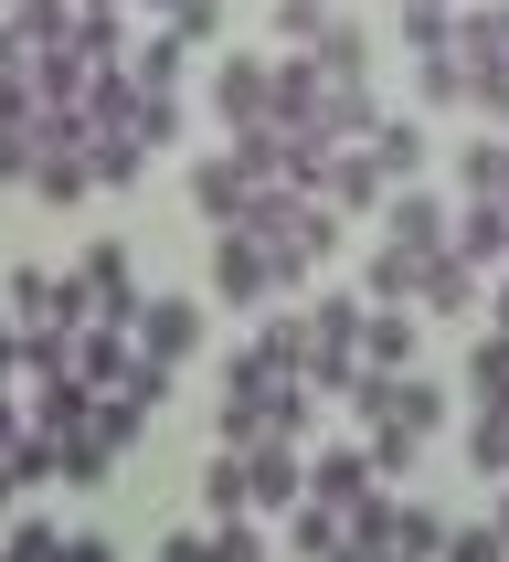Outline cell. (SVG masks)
Masks as SVG:
<instances>
[{
    "mask_svg": "<svg viewBox=\"0 0 509 562\" xmlns=\"http://www.w3.org/2000/svg\"><path fill=\"white\" fill-rule=\"evenodd\" d=\"M245 234L255 245H276L297 277H308L318 255H340V213L318 202V191H276V181H255V202H245Z\"/></svg>",
    "mask_w": 509,
    "mask_h": 562,
    "instance_id": "6da1fadb",
    "label": "cell"
},
{
    "mask_svg": "<svg viewBox=\"0 0 509 562\" xmlns=\"http://www.w3.org/2000/svg\"><path fill=\"white\" fill-rule=\"evenodd\" d=\"M170 32H181V43H213V32H223V0H170Z\"/></svg>",
    "mask_w": 509,
    "mask_h": 562,
    "instance_id": "ee69618b",
    "label": "cell"
},
{
    "mask_svg": "<svg viewBox=\"0 0 509 562\" xmlns=\"http://www.w3.org/2000/svg\"><path fill=\"white\" fill-rule=\"evenodd\" d=\"M86 170H95V191H127L138 170H149V138H138V127H95V138H86Z\"/></svg>",
    "mask_w": 509,
    "mask_h": 562,
    "instance_id": "ffe728a7",
    "label": "cell"
},
{
    "mask_svg": "<svg viewBox=\"0 0 509 562\" xmlns=\"http://www.w3.org/2000/svg\"><path fill=\"white\" fill-rule=\"evenodd\" d=\"M0 75H32V43H22L11 22H0Z\"/></svg>",
    "mask_w": 509,
    "mask_h": 562,
    "instance_id": "c3c4849f",
    "label": "cell"
},
{
    "mask_svg": "<svg viewBox=\"0 0 509 562\" xmlns=\"http://www.w3.org/2000/svg\"><path fill=\"white\" fill-rule=\"evenodd\" d=\"M0 562H64V531L22 509V520H11V541H0Z\"/></svg>",
    "mask_w": 509,
    "mask_h": 562,
    "instance_id": "74e56055",
    "label": "cell"
},
{
    "mask_svg": "<svg viewBox=\"0 0 509 562\" xmlns=\"http://www.w3.org/2000/svg\"><path fill=\"white\" fill-rule=\"evenodd\" d=\"M106 468H117V446L95 436V414H86V425L64 436V488H106Z\"/></svg>",
    "mask_w": 509,
    "mask_h": 562,
    "instance_id": "4316f807",
    "label": "cell"
},
{
    "mask_svg": "<svg viewBox=\"0 0 509 562\" xmlns=\"http://www.w3.org/2000/svg\"><path fill=\"white\" fill-rule=\"evenodd\" d=\"M467 393L477 404H509V329H488V340L467 350Z\"/></svg>",
    "mask_w": 509,
    "mask_h": 562,
    "instance_id": "1f68e13d",
    "label": "cell"
},
{
    "mask_svg": "<svg viewBox=\"0 0 509 562\" xmlns=\"http://www.w3.org/2000/svg\"><path fill=\"white\" fill-rule=\"evenodd\" d=\"M181 64H191V43H181V32H170V22H159L149 43L127 54V75H138V86H170V95H181Z\"/></svg>",
    "mask_w": 509,
    "mask_h": 562,
    "instance_id": "484cf974",
    "label": "cell"
},
{
    "mask_svg": "<svg viewBox=\"0 0 509 562\" xmlns=\"http://www.w3.org/2000/svg\"><path fill=\"white\" fill-rule=\"evenodd\" d=\"M414 286H425V255L382 245L372 266H361V308H414Z\"/></svg>",
    "mask_w": 509,
    "mask_h": 562,
    "instance_id": "44dd1931",
    "label": "cell"
},
{
    "mask_svg": "<svg viewBox=\"0 0 509 562\" xmlns=\"http://www.w3.org/2000/svg\"><path fill=\"white\" fill-rule=\"evenodd\" d=\"M0 181H32V127H0Z\"/></svg>",
    "mask_w": 509,
    "mask_h": 562,
    "instance_id": "bcb514c9",
    "label": "cell"
},
{
    "mask_svg": "<svg viewBox=\"0 0 509 562\" xmlns=\"http://www.w3.org/2000/svg\"><path fill=\"white\" fill-rule=\"evenodd\" d=\"M86 11H127V0H86Z\"/></svg>",
    "mask_w": 509,
    "mask_h": 562,
    "instance_id": "11a10c76",
    "label": "cell"
},
{
    "mask_svg": "<svg viewBox=\"0 0 509 562\" xmlns=\"http://www.w3.org/2000/svg\"><path fill=\"white\" fill-rule=\"evenodd\" d=\"M445 223H456V213H445L436 191L404 181L393 202H382V245H404V255H445Z\"/></svg>",
    "mask_w": 509,
    "mask_h": 562,
    "instance_id": "52a82bcc",
    "label": "cell"
},
{
    "mask_svg": "<svg viewBox=\"0 0 509 562\" xmlns=\"http://www.w3.org/2000/svg\"><path fill=\"white\" fill-rule=\"evenodd\" d=\"M286 552H297V562H329V552H340V509H329V499H297V509H286Z\"/></svg>",
    "mask_w": 509,
    "mask_h": 562,
    "instance_id": "cb8c5ba5",
    "label": "cell"
},
{
    "mask_svg": "<svg viewBox=\"0 0 509 562\" xmlns=\"http://www.w3.org/2000/svg\"><path fill=\"white\" fill-rule=\"evenodd\" d=\"M75 286H86V318H117V329H138V308H149V297H138V266H127L117 234L75 255Z\"/></svg>",
    "mask_w": 509,
    "mask_h": 562,
    "instance_id": "277c9868",
    "label": "cell"
},
{
    "mask_svg": "<svg viewBox=\"0 0 509 562\" xmlns=\"http://www.w3.org/2000/svg\"><path fill=\"white\" fill-rule=\"evenodd\" d=\"M382 425H404V436H425V425H445V393L425 372H404L393 382V414H382Z\"/></svg>",
    "mask_w": 509,
    "mask_h": 562,
    "instance_id": "4dcf8cb0",
    "label": "cell"
},
{
    "mask_svg": "<svg viewBox=\"0 0 509 562\" xmlns=\"http://www.w3.org/2000/svg\"><path fill=\"white\" fill-rule=\"evenodd\" d=\"M404 43L414 54H456V0H404Z\"/></svg>",
    "mask_w": 509,
    "mask_h": 562,
    "instance_id": "f546056e",
    "label": "cell"
},
{
    "mask_svg": "<svg viewBox=\"0 0 509 562\" xmlns=\"http://www.w3.org/2000/svg\"><path fill=\"white\" fill-rule=\"evenodd\" d=\"M213 562H276L265 531H255V509H245V520H213Z\"/></svg>",
    "mask_w": 509,
    "mask_h": 562,
    "instance_id": "ab89813d",
    "label": "cell"
},
{
    "mask_svg": "<svg viewBox=\"0 0 509 562\" xmlns=\"http://www.w3.org/2000/svg\"><path fill=\"white\" fill-rule=\"evenodd\" d=\"M159 562H213V531H170V541H159Z\"/></svg>",
    "mask_w": 509,
    "mask_h": 562,
    "instance_id": "7dc6e473",
    "label": "cell"
},
{
    "mask_svg": "<svg viewBox=\"0 0 509 562\" xmlns=\"http://www.w3.org/2000/svg\"><path fill=\"white\" fill-rule=\"evenodd\" d=\"M382 477H372V446H318L308 457V499H329V509H350V499H372Z\"/></svg>",
    "mask_w": 509,
    "mask_h": 562,
    "instance_id": "7c38bea8",
    "label": "cell"
},
{
    "mask_svg": "<svg viewBox=\"0 0 509 562\" xmlns=\"http://www.w3.org/2000/svg\"><path fill=\"white\" fill-rule=\"evenodd\" d=\"M488 202H499V213H509V138H499V181H488Z\"/></svg>",
    "mask_w": 509,
    "mask_h": 562,
    "instance_id": "f5cc1de1",
    "label": "cell"
},
{
    "mask_svg": "<svg viewBox=\"0 0 509 562\" xmlns=\"http://www.w3.org/2000/svg\"><path fill=\"white\" fill-rule=\"evenodd\" d=\"M467 457H477V477H509V404H477Z\"/></svg>",
    "mask_w": 509,
    "mask_h": 562,
    "instance_id": "d6a6232c",
    "label": "cell"
},
{
    "mask_svg": "<svg viewBox=\"0 0 509 562\" xmlns=\"http://www.w3.org/2000/svg\"><path fill=\"white\" fill-rule=\"evenodd\" d=\"M64 562H117V541H95V531H75V541H64Z\"/></svg>",
    "mask_w": 509,
    "mask_h": 562,
    "instance_id": "681fc988",
    "label": "cell"
},
{
    "mask_svg": "<svg viewBox=\"0 0 509 562\" xmlns=\"http://www.w3.org/2000/svg\"><path fill=\"white\" fill-rule=\"evenodd\" d=\"M456 54H509V0H477V11H456Z\"/></svg>",
    "mask_w": 509,
    "mask_h": 562,
    "instance_id": "8d00e7d4",
    "label": "cell"
},
{
    "mask_svg": "<svg viewBox=\"0 0 509 562\" xmlns=\"http://www.w3.org/2000/svg\"><path fill=\"white\" fill-rule=\"evenodd\" d=\"M276 286H297V266H286L276 245H255L245 223H223V234H213V297H223V308H265Z\"/></svg>",
    "mask_w": 509,
    "mask_h": 562,
    "instance_id": "7a4b0ae2",
    "label": "cell"
},
{
    "mask_svg": "<svg viewBox=\"0 0 509 562\" xmlns=\"http://www.w3.org/2000/svg\"><path fill=\"white\" fill-rule=\"evenodd\" d=\"M361 149H372V170H382V181L404 191L414 170H425V127H414V117H382L372 138H361Z\"/></svg>",
    "mask_w": 509,
    "mask_h": 562,
    "instance_id": "7402d4cb",
    "label": "cell"
},
{
    "mask_svg": "<svg viewBox=\"0 0 509 562\" xmlns=\"http://www.w3.org/2000/svg\"><path fill=\"white\" fill-rule=\"evenodd\" d=\"M0 393H22V318L0 308Z\"/></svg>",
    "mask_w": 509,
    "mask_h": 562,
    "instance_id": "f6af8a7d",
    "label": "cell"
},
{
    "mask_svg": "<svg viewBox=\"0 0 509 562\" xmlns=\"http://www.w3.org/2000/svg\"><path fill=\"white\" fill-rule=\"evenodd\" d=\"M127 361H138V329H117V318H86V329H75V382H86V393H117Z\"/></svg>",
    "mask_w": 509,
    "mask_h": 562,
    "instance_id": "ba28073f",
    "label": "cell"
},
{
    "mask_svg": "<svg viewBox=\"0 0 509 562\" xmlns=\"http://www.w3.org/2000/svg\"><path fill=\"white\" fill-rule=\"evenodd\" d=\"M11 499H22V477H11V457H0V520H11Z\"/></svg>",
    "mask_w": 509,
    "mask_h": 562,
    "instance_id": "db71d44e",
    "label": "cell"
},
{
    "mask_svg": "<svg viewBox=\"0 0 509 562\" xmlns=\"http://www.w3.org/2000/svg\"><path fill=\"white\" fill-rule=\"evenodd\" d=\"M11 318L22 329H86V286L43 277V266H11Z\"/></svg>",
    "mask_w": 509,
    "mask_h": 562,
    "instance_id": "5b68a950",
    "label": "cell"
},
{
    "mask_svg": "<svg viewBox=\"0 0 509 562\" xmlns=\"http://www.w3.org/2000/svg\"><path fill=\"white\" fill-rule=\"evenodd\" d=\"M488 181H499V138H477V149L456 159V191H467V202H488Z\"/></svg>",
    "mask_w": 509,
    "mask_h": 562,
    "instance_id": "7bdbcfd3",
    "label": "cell"
},
{
    "mask_svg": "<svg viewBox=\"0 0 509 562\" xmlns=\"http://www.w3.org/2000/svg\"><path fill=\"white\" fill-rule=\"evenodd\" d=\"M436 562H509V531H499V520H445V552Z\"/></svg>",
    "mask_w": 509,
    "mask_h": 562,
    "instance_id": "e575fe53",
    "label": "cell"
},
{
    "mask_svg": "<svg viewBox=\"0 0 509 562\" xmlns=\"http://www.w3.org/2000/svg\"><path fill=\"white\" fill-rule=\"evenodd\" d=\"M467 64V106L477 117H509V54H456Z\"/></svg>",
    "mask_w": 509,
    "mask_h": 562,
    "instance_id": "836d02e7",
    "label": "cell"
},
{
    "mask_svg": "<svg viewBox=\"0 0 509 562\" xmlns=\"http://www.w3.org/2000/svg\"><path fill=\"white\" fill-rule=\"evenodd\" d=\"M393 552H404V562H436V552H445V509L404 499V509H393Z\"/></svg>",
    "mask_w": 509,
    "mask_h": 562,
    "instance_id": "f1b7e54d",
    "label": "cell"
},
{
    "mask_svg": "<svg viewBox=\"0 0 509 562\" xmlns=\"http://www.w3.org/2000/svg\"><path fill=\"white\" fill-rule=\"evenodd\" d=\"M414 350H425L414 308H361V361H372V372H414Z\"/></svg>",
    "mask_w": 509,
    "mask_h": 562,
    "instance_id": "2e32d148",
    "label": "cell"
},
{
    "mask_svg": "<svg viewBox=\"0 0 509 562\" xmlns=\"http://www.w3.org/2000/svg\"><path fill=\"white\" fill-rule=\"evenodd\" d=\"M202 509H213V520H245V457H234V446H213V468H202Z\"/></svg>",
    "mask_w": 509,
    "mask_h": 562,
    "instance_id": "83f0119b",
    "label": "cell"
},
{
    "mask_svg": "<svg viewBox=\"0 0 509 562\" xmlns=\"http://www.w3.org/2000/svg\"><path fill=\"white\" fill-rule=\"evenodd\" d=\"M488 329H509V266H499V286H488Z\"/></svg>",
    "mask_w": 509,
    "mask_h": 562,
    "instance_id": "816d5d0a",
    "label": "cell"
},
{
    "mask_svg": "<svg viewBox=\"0 0 509 562\" xmlns=\"http://www.w3.org/2000/svg\"><path fill=\"white\" fill-rule=\"evenodd\" d=\"M414 446H425V436H404V425H372V477H382V488L414 468Z\"/></svg>",
    "mask_w": 509,
    "mask_h": 562,
    "instance_id": "60d3db41",
    "label": "cell"
},
{
    "mask_svg": "<svg viewBox=\"0 0 509 562\" xmlns=\"http://www.w3.org/2000/svg\"><path fill=\"white\" fill-rule=\"evenodd\" d=\"M127 127H138L149 149H170V138H181V95H170V86H138V106H127Z\"/></svg>",
    "mask_w": 509,
    "mask_h": 562,
    "instance_id": "d590c367",
    "label": "cell"
},
{
    "mask_svg": "<svg viewBox=\"0 0 509 562\" xmlns=\"http://www.w3.org/2000/svg\"><path fill=\"white\" fill-rule=\"evenodd\" d=\"M213 117H223V138L276 127V64H265V54H223V75H213Z\"/></svg>",
    "mask_w": 509,
    "mask_h": 562,
    "instance_id": "3957f363",
    "label": "cell"
},
{
    "mask_svg": "<svg viewBox=\"0 0 509 562\" xmlns=\"http://www.w3.org/2000/svg\"><path fill=\"white\" fill-rule=\"evenodd\" d=\"M245 499L255 509H297V499H308V457H297V436L245 446Z\"/></svg>",
    "mask_w": 509,
    "mask_h": 562,
    "instance_id": "8992f818",
    "label": "cell"
},
{
    "mask_svg": "<svg viewBox=\"0 0 509 562\" xmlns=\"http://www.w3.org/2000/svg\"><path fill=\"white\" fill-rule=\"evenodd\" d=\"M414 308H436V318H467V308H477V266H467L456 245H445V255H425V286H414Z\"/></svg>",
    "mask_w": 509,
    "mask_h": 562,
    "instance_id": "e0dca14e",
    "label": "cell"
},
{
    "mask_svg": "<svg viewBox=\"0 0 509 562\" xmlns=\"http://www.w3.org/2000/svg\"><path fill=\"white\" fill-rule=\"evenodd\" d=\"M318 86H329V75H318L308 54H286V64H276V127H308V117H318Z\"/></svg>",
    "mask_w": 509,
    "mask_h": 562,
    "instance_id": "d4e9b609",
    "label": "cell"
},
{
    "mask_svg": "<svg viewBox=\"0 0 509 562\" xmlns=\"http://www.w3.org/2000/svg\"><path fill=\"white\" fill-rule=\"evenodd\" d=\"M32 202H54V213H75V202H86L95 191V170H86V149H32Z\"/></svg>",
    "mask_w": 509,
    "mask_h": 562,
    "instance_id": "d6986e66",
    "label": "cell"
},
{
    "mask_svg": "<svg viewBox=\"0 0 509 562\" xmlns=\"http://www.w3.org/2000/svg\"><path fill=\"white\" fill-rule=\"evenodd\" d=\"M445 245L467 255L477 277H499V266H509V213H499V202H467V213L445 223Z\"/></svg>",
    "mask_w": 509,
    "mask_h": 562,
    "instance_id": "9a60e30c",
    "label": "cell"
},
{
    "mask_svg": "<svg viewBox=\"0 0 509 562\" xmlns=\"http://www.w3.org/2000/svg\"><path fill=\"white\" fill-rule=\"evenodd\" d=\"M127 54H138V43H127V11H86V0H75V64H86V75H117Z\"/></svg>",
    "mask_w": 509,
    "mask_h": 562,
    "instance_id": "ac0fdd59",
    "label": "cell"
},
{
    "mask_svg": "<svg viewBox=\"0 0 509 562\" xmlns=\"http://www.w3.org/2000/svg\"><path fill=\"white\" fill-rule=\"evenodd\" d=\"M0 22L22 32L32 54H64V43H75V0H11V11H0Z\"/></svg>",
    "mask_w": 509,
    "mask_h": 562,
    "instance_id": "603a6c76",
    "label": "cell"
},
{
    "mask_svg": "<svg viewBox=\"0 0 509 562\" xmlns=\"http://www.w3.org/2000/svg\"><path fill=\"white\" fill-rule=\"evenodd\" d=\"M382 127V95L372 86H318V117H308V138H329V149H361Z\"/></svg>",
    "mask_w": 509,
    "mask_h": 562,
    "instance_id": "9c48e42d",
    "label": "cell"
},
{
    "mask_svg": "<svg viewBox=\"0 0 509 562\" xmlns=\"http://www.w3.org/2000/svg\"><path fill=\"white\" fill-rule=\"evenodd\" d=\"M308 64L329 75V86H372V32L329 11V22H318V43H308Z\"/></svg>",
    "mask_w": 509,
    "mask_h": 562,
    "instance_id": "5bb4252c",
    "label": "cell"
},
{
    "mask_svg": "<svg viewBox=\"0 0 509 562\" xmlns=\"http://www.w3.org/2000/svg\"><path fill=\"white\" fill-rule=\"evenodd\" d=\"M318 202L350 223V213H382V202H393V181L372 170V149H329V181H318Z\"/></svg>",
    "mask_w": 509,
    "mask_h": 562,
    "instance_id": "30bf717a",
    "label": "cell"
},
{
    "mask_svg": "<svg viewBox=\"0 0 509 562\" xmlns=\"http://www.w3.org/2000/svg\"><path fill=\"white\" fill-rule=\"evenodd\" d=\"M138 350L181 372L191 350H202V308H191V297H149V308H138Z\"/></svg>",
    "mask_w": 509,
    "mask_h": 562,
    "instance_id": "8fae6325",
    "label": "cell"
},
{
    "mask_svg": "<svg viewBox=\"0 0 509 562\" xmlns=\"http://www.w3.org/2000/svg\"><path fill=\"white\" fill-rule=\"evenodd\" d=\"M414 64H425V75H414L425 106H467V64H456V54H414Z\"/></svg>",
    "mask_w": 509,
    "mask_h": 562,
    "instance_id": "f35d334b",
    "label": "cell"
},
{
    "mask_svg": "<svg viewBox=\"0 0 509 562\" xmlns=\"http://www.w3.org/2000/svg\"><path fill=\"white\" fill-rule=\"evenodd\" d=\"M11 436H22V393H0V457H11Z\"/></svg>",
    "mask_w": 509,
    "mask_h": 562,
    "instance_id": "f907efd6",
    "label": "cell"
},
{
    "mask_svg": "<svg viewBox=\"0 0 509 562\" xmlns=\"http://www.w3.org/2000/svg\"><path fill=\"white\" fill-rule=\"evenodd\" d=\"M318 22H329V0H276V32H286V54H308Z\"/></svg>",
    "mask_w": 509,
    "mask_h": 562,
    "instance_id": "b9f144b4",
    "label": "cell"
},
{
    "mask_svg": "<svg viewBox=\"0 0 509 562\" xmlns=\"http://www.w3.org/2000/svg\"><path fill=\"white\" fill-rule=\"evenodd\" d=\"M0 11H11V0H0Z\"/></svg>",
    "mask_w": 509,
    "mask_h": 562,
    "instance_id": "9f6ffc18",
    "label": "cell"
},
{
    "mask_svg": "<svg viewBox=\"0 0 509 562\" xmlns=\"http://www.w3.org/2000/svg\"><path fill=\"white\" fill-rule=\"evenodd\" d=\"M191 202H202V223L223 234V223H245V202H255V170H245L234 149H223V159H202V170H191Z\"/></svg>",
    "mask_w": 509,
    "mask_h": 562,
    "instance_id": "4fadbf2b",
    "label": "cell"
}]
</instances>
